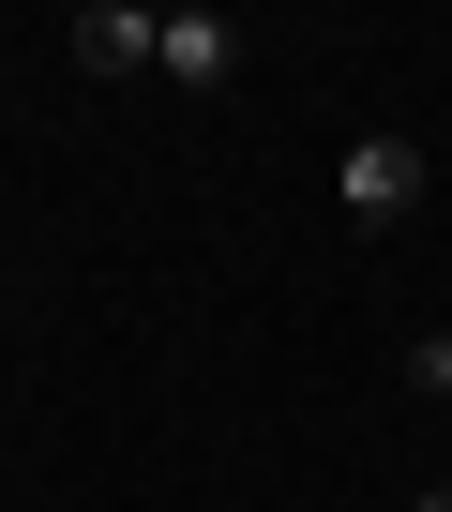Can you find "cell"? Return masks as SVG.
<instances>
[{"label":"cell","instance_id":"7a4b0ae2","mask_svg":"<svg viewBox=\"0 0 452 512\" xmlns=\"http://www.w3.org/2000/svg\"><path fill=\"white\" fill-rule=\"evenodd\" d=\"M151 46H166L151 0H76V61H91V76H151Z\"/></svg>","mask_w":452,"mask_h":512},{"label":"cell","instance_id":"5b68a950","mask_svg":"<svg viewBox=\"0 0 452 512\" xmlns=\"http://www.w3.org/2000/svg\"><path fill=\"white\" fill-rule=\"evenodd\" d=\"M407 512H452V482H422V497H407Z\"/></svg>","mask_w":452,"mask_h":512},{"label":"cell","instance_id":"277c9868","mask_svg":"<svg viewBox=\"0 0 452 512\" xmlns=\"http://www.w3.org/2000/svg\"><path fill=\"white\" fill-rule=\"evenodd\" d=\"M407 377H422V392H452V332H422V347H407Z\"/></svg>","mask_w":452,"mask_h":512},{"label":"cell","instance_id":"3957f363","mask_svg":"<svg viewBox=\"0 0 452 512\" xmlns=\"http://www.w3.org/2000/svg\"><path fill=\"white\" fill-rule=\"evenodd\" d=\"M151 76H166V91H226V76H242V31H226L211 0H196V16H166V46H151Z\"/></svg>","mask_w":452,"mask_h":512},{"label":"cell","instance_id":"6da1fadb","mask_svg":"<svg viewBox=\"0 0 452 512\" xmlns=\"http://www.w3.org/2000/svg\"><path fill=\"white\" fill-rule=\"evenodd\" d=\"M422 181H437L422 136H347V151H332V211H347V226H407Z\"/></svg>","mask_w":452,"mask_h":512}]
</instances>
